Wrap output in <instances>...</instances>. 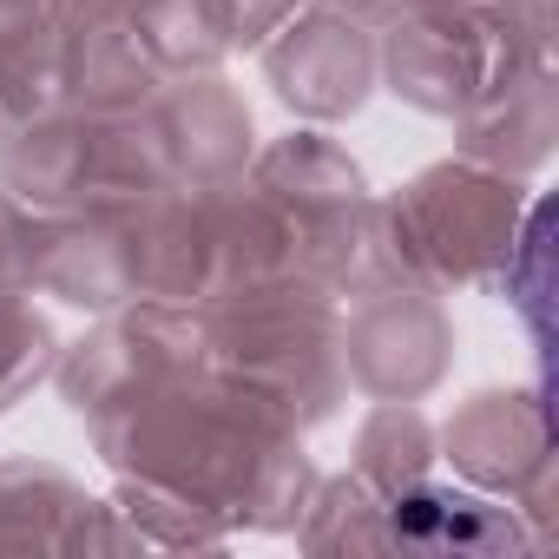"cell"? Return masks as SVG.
Wrapping results in <instances>:
<instances>
[{
    "mask_svg": "<svg viewBox=\"0 0 559 559\" xmlns=\"http://www.w3.org/2000/svg\"><path fill=\"white\" fill-rule=\"evenodd\" d=\"M389 224H395L402 263L421 290L493 284L526 224V185L474 158L435 165L402 198H389Z\"/></svg>",
    "mask_w": 559,
    "mask_h": 559,
    "instance_id": "6da1fadb",
    "label": "cell"
},
{
    "mask_svg": "<svg viewBox=\"0 0 559 559\" xmlns=\"http://www.w3.org/2000/svg\"><path fill=\"white\" fill-rule=\"evenodd\" d=\"M132 0H73L67 8V21H112V14H126Z\"/></svg>",
    "mask_w": 559,
    "mask_h": 559,
    "instance_id": "ba28073f",
    "label": "cell"
},
{
    "mask_svg": "<svg viewBox=\"0 0 559 559\" xmlns=\"http://www.w3.org/2000/svg\"><path fill=\"white\" fill-rule=\"evenodd\" d=\"M343 343V376H356L376 395H421L441 382L454 330L435 304V290L421 284H395V290H362L356 310L336 330Z\"/></svg>",
    "mask_w": 559,
    "mask_h": 559,
    "instance_id": "7a4b0ae2",
    "label": "cell"
},
{
    "mask_svg": "<svg viewBox=\"0 0 559 559\" xmlns=\"http://www.w3.org/2000/svg\"><path fill=\"white\" fill-rule=\"evenodd\" d=\"M27 290H0V408H14L21 389H34L53 369V330L34 304H21Z\"/></svg>",
    "mask_w": 559,
    "mask_h": 559,
    "instance_id": "52a82bcc",
    "label": "cell"
},
{
    "mask_svg": "<svg viewBox=\"0 0 559 559\" xmlns=\"http://www.w3.org/2000/svg\"><path fill=\"white\" fill-rule=\"evenodd\" d=\"M152 119L171 158V185H230L243 178V165L257 158L250 145V112L237 106V93L211 73H185L165 80L152 93Z\"/></svg>",
    "mask_w": 559,
    "mask_h": 559,
    "instance_id": "277c9868",
    "label": "cell"
},
{
    "mask_svg": "<svg viewBox=\"0 0 559 559\" xmlns=\"http://www.w3.org/2000/svg\"><path fill=\"white\" fill-rule=\"evenodd\" d=\"M546 139H552V80H546V67L513 80L507 93H493L487 106H474L461 119V152L487 171H507V178L533 171L546 158Z\"/></svg>",
    "mask_w": 559,
    "mask_h": 559,
    "instance_id": "5b68a950",
    "label": "cell"
},
{
    "mask_svg": "<svg viewBox=\"0 0 559 559\" xmlns=\"http://www.w3.org/2000/svg\"><path fill=\"white\" fill-rule=\"evenodd\" d=\"M263 73L304 119H349L376 86V40L356 14L323 0L263 40Z\"/></svg>",
    "mask_w": 559,
    "mask_h": 559,
    "instance_id": "3957f363",
    "label": "cell"
},
{
    "mask_svg": "<svg viewBox=\"0 0 559 559\" xmlns=\"http://www.w3.org/2000/svg\"><path fill=\"white\" fill-rule=\"evenodd\" d=\"M250 185L276 191L284 204L323 217V211H343L362 198V171L343 158V145H330L323 132H290V139H276L270 152L250 158Z\"/></svg>",
    "mask_w": 559,
    "mask_h": 559,
    "instance_id": "8992f818",
    "label": "cell"
}]
</instances>
